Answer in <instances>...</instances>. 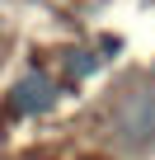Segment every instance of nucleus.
<instances>
[{
	"label": "nucleus",
	"mask_w": 155,
	"mask_h": 160,
	"mask_svg": "<svg viewBox=\"0 0 155 160\" xmlns=\"http://www.w3.org/2000/svg\"><path fill=\"white\" fill-rule=\"evenodd\" d=\"M113 132L127 151H150L155 146V80L127 85L113 104Z\"/></svg>",
	"instance_id": "f257e3e1"
},
{
	"label": "nucleus",
	"mask_w": 155,
	"mask_h": 160,
	"mask_svg": "<svg viewBox=\"0 0 155 160\" xmlns=\"http://www.w3.org/2000/svg\"><path fill=\"white\" fill-rule=\"evenodd\" d=\"M56 99H61V94H56V85H52L42 71H28L19 85L10 90V108H14V113H47Z\"/></svg>",
	"instance_id": "f03ea898"
}]
</instances>
